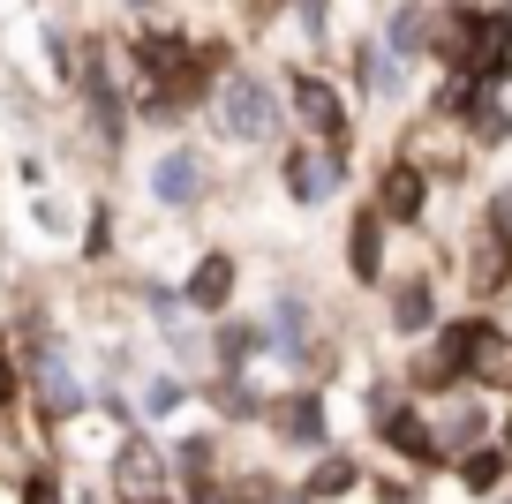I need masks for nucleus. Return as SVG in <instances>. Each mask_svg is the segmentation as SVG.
I'll list each match as a JSON object with an SVG mask.
<instances>
[{"mask_svg": "<svg viewBox=\"0 0 512 504\" xmlns=\"http://www.w3.org/2000/svg\"><path fill=\"white\" fill-rule=\"evenodd\" d=\"M460 482L475 489V497H490V489L505 482V452H490V444H475V452L460 459Z\"/></svg>", "mask_w": 512, "mask_h": 504, "instance_id": "nucleus-10", "label": "nucleus"}, {"mask_svg": "<svg viewBox=\"0 0 512 504\" xmlns=\"http://www.w3.org/2000/svg\"><path fill=\"white\" fill-rule=\"evenodd\" d=\"M121 482L144 497V482H151V444H128V452H121Z\"/></svg>", "mask_w": 512, "mask_h": 504, "instance_id": "nucleus-15", "label": "nucleus"}, {"mask_svg": "<svg viewBox=\"0 0 512 504\" xmlns=\"http://www.w3.org/2000/svg\"><path fill=\"white\" fill-rule=\"evenodd\" d=\"M196 189H204L196 151H166L159 166H151V196H159V204H196Z\"/></svg>", "mask_w": 512, "mask_h": 504, "instance_id": "nucleus-6", "label": "nucleus"}, {"mask_svg": "<svg viewBox=\"0 0 512 504\" xmlns=\"http://www.w3.org/2000/svg\"><path fill=\"white\" fill-rule=\"evenodd\" d=\"M287 91H294V113L309 121V136H317V143H347V106L332 98V83H317V76H294Z\"/></svg>", "mask_w": 512, "mask_h": 504, "instance_id": "nucleus-2", "label": "nucleus"}, {"mask_svg": "<svg viewBox=\"0 0 512 504\" xmlns=\"http://www.w3.org/2000/svg\"><path fill=\"white\" fill-rule=\"evenodd\" d=\"M279 437H294V444H324V407L317 399H294V407H279Z\"/></svg>", "mask_w": 512, "mask_h": 504, "instance_id": "nucleus-9", "label": "nucleus"}, {"mask_svg": "<svg viewBox=\"0 0 512 504\" xmlns=\"http://www.w3.org/2000/svg\"><path fill=\"white\" fill-rule=\"evenodd\" d=\"M512 279V226H490L482 234V256H475V286L490 294V286H505Z\"/></svg>", "mask_w": 512, "mask_h": 504, "instance_id": "nucleus-8", "label": "nucleus"}, {"mask_svg": "<svg viewBox=\"0 0 512 504\" xmlns=\"http://www.w3.org/2000/svg\"><path fill=\"white\" fill-rule=\"evenodd\" d=\"M23 504H61V482H53V474H31V482H23Z\"/></svg>", "mask_w": 512, "mask_h": 504, "instance_id": "nucleus-16", "label": "nucleus"}, {"mask_svg": "<svg viewBox=\"0 0 512 504\" xmlns=\"http://www.w3.org/2000/svg\"><path fill=\"white\" fill-rule=\"evenodd\" d=\"M226 294H234V264H226V249H211L204 264H196V279H189V309L219 316V309H226Z\"/></svg>", "mask_w": 512, "mask_h": 504, "instance_id": "nucleus-7", "label": "nucleus"}, {"mask_svg": "<svg viewBox=\"0 0 512 504\" xmlns=\"http://www.w3.org/2000/svg\"><path fill=\"white\" fill-rule=\"evenodd\" d=\"M392 324H400V331L430 324V286H400V294H392Z\"/></svg>", "mask_w": 512, "mask_h": 504, "instance_id": "nucleus-13", "label": "nucleus"}, {"mask_svg": "<svg viewBox=\"0 0 512 504\" xmlns=\"http://www.w3.org/2000/svg\"><path fill=\"white\" fill-rule=\"evenodd\" d=\"M219 121L234 128L241 143L272 136V121H279V113H272V91H264V83H256V76H234V83H226V91H219Z\"/></svg>", "mask_w": 512, "mask_h": 504, "instance_id": "nucleus-1", "label": "nucleus"}, {"mask_svg": "<svg viewBox=\"0 0 512 504\" xmlns=\"http://www.w3.org/2000/svg\"><path fill=\"white\" fill-rule=\"evenodd\" d=\"M505 444H512V429H505Z\"/></svg>", "mask_w": 512, "mask_h": 504, "instance_id": "nucleus-18", "label": "nucleus"}, {"mask_svg": "<svg viewBox=\"0 0 512 504\" xmlns=\"http://www.w3.org/2000/svg\"><path fill=\"white\" fill-rule=\"evenodd\" d=\"M377 211H362V219H354V279H377Z\"/></svg>", "mask_w": 512, "mask_h": 504, "instance_id": "nucleus-12", "label": "nucleus"}, {"mask_svg": "<svg viewBox=\"0 0 512 504\" xmlns=\"http://www.w3.org/2000/svg\"><path fill=\"white\" fill-rule=\"evenodd\" d=\"M0 399H8V362H0Z\"/></svg>", "mask_w": 512, "mask_h": 504, "instance_id": "nucleus-17", "label": "nucleus"}, {"mask_svg": "<svg viewBox=\"0 0 512 504\" xmlns=\"http://www.w3.org/2000/svg\"><path fill=\"white\" fill-rule=\"evenodd\" d=\"M287 181L302 204H324L339 181V143H324V151H287Z\"/></svg>", "mask_w": 512, "mask_h": 504, "instance_id": "nucleus-4", "label": "nucleus"}, {"mask_svg": "<svg viewBox=\"0 0 512 504\" xmlns=\"http://www.w3.org/2000/svg\"><path fill=\"white\" fill-rule=\"evenodd\" d=\"M347 489H354V459H324L309 474V497H347Z\"/></svg>", "mask_w": 512, "mask_h": 504, "instance_id": "nucleus-14", "label": "nucleus"}, {"mask_svg": "<svg viewBox=\"0 0 512 504\" xmlns=\"http://www.w3.org/2000/svg\"><path fill=\"white\" fill-rule=\"evenodd\" d=\"M422 204H430V181H422V166H384V189H377V211L384 219H422Z\"/></svg>", "mask_w": 512, "mask_h": 504, "instance_id": "nucleus-5", "label": "nucleus"}, {"mask_svg": "<svg viewBox=\"0 0 512 504\" xmlns=\"http://www.w3.org/2000/svg\"><path fill=\"white\" fill-rule=\"evenodd\" d=\"M38 399H46L53 414H76V399H83V392L68 384V369H61V362H38Z\"/></svg>", "mask_w": 512, "mask_h": 504, "instance_id": "nucleus-11", "label": "nucleus"}, {"mask_svg": "<svg viewBox=\"0 0 512 504\" xmlns=\"http://www.w3.org/2000/svg\"><path fill=\"white\" fill-rule=\"evenodd\" d=\"M377 437H384V444H392V452H407V459H415V467H430V459H437V452H445V444H437V437H430V422H422V414H415V407H384V422H377Z\"/></svg>", "mask_w": 512, "mask_h": 504, "instance_id": "nucleus-3", "label": "nucleus"}]
</instances>
